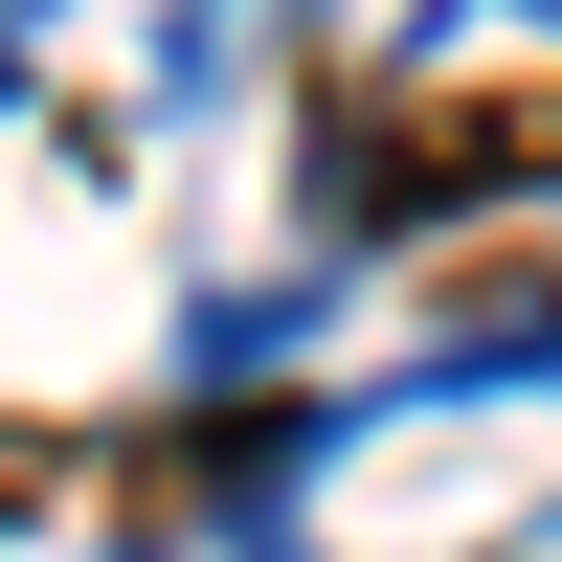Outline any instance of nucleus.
<instances>
[{"mask_svg":"<svg viewBox=\"0 0 562 562\" xmlns=\"http://www.w3.org/2000/svg\"><path fill=\"white\" fill-rule=\"evenodd\" d=\"M495 180H562V68H428L360 113V203H495Z\"/></svg>","mask_w":562,"mask_h":562,"instance_id":"nucleus-1","label":"nucleus"}]
</instances>
